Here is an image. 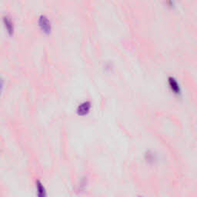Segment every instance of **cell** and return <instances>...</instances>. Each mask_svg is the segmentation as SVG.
<instances>
[{"label": "cell", "instance_id": "52a82bcc", "mask_svg": "<svg viewBox=\"0 0 197 197\" xmlns=\"http://www.w3.org/2000/svg\"><path fill=\"white\" fill-rule=\"evenodd\" d=\"M146 157H147V160L149 161V162H153V160H155V157H154L153 153L150 152H148L147 154H146Z\"/></svg>", "mask_w": 197, "mask_h": 197}, {"label": "cell", "instance_id": "8992f818", "mask_svg": "<svg viewBox=\"0 0 197 197\" xmlns=\"http://www.w3.org/2000/svg\"><path fill=\"white\" fill-rule=\"evenodd\" d=\"M86 186H87V180L86 178H83V180L80 181L79 184L78 185V186H77V192H78L79 193H83V192H84V190H86Z\"/></svg>", "mask_w": 197, "mask_h": 197}, {"label": "cell", "instance_id": "5b68a950", "mask_svg": "<svg viewBox=\"0 0 197 197\" xmlns=\"http://www.w3.org/2000/svg\"><path fill=\"white\" fill-rule=\"evenodd\" d=\"M168 83L170 85V89L174 92L175 94H180L181 93V89H180V84L178 83L177 80L174 77L170 76L168 78Z\"/></svg>", "mask_w": 197, "mask_h": 197}, {"label": "cell", "instance_id": "3957f363", "mask_svg": "<svg viewBox=\"0 0 197 197\" xmlns=\"http://www.w3.org/2000/svg\"><path fill=\"white\" fill-rule=\"evenodd\" d=\"M36 190L37 197H47L46 189L39 180L36 181Z\"/></svg>", "mask_w": 197, "mask_h": 197}, {"label": "cell", "instance_id": "ba28073f", "mask_svg": "<svg viewBox=\"0 0 197 197\" xmlns=\"http://www.w3.org/2000/svg\"><path fill=\"white\" fill-rule=\"evenodd\" d=\"M3 86H4V79L2 76H0V94H1L2 91Z\"/></svg>", "mask_w": 197, "mask_h": 197}, {"label": "cell", "instance_id": "277c9868", "mask_svg": "<svg viewBox=\"0 0 197 197\" xmlns=\"http://www.w3.org/2000/svg\"><path fill=\"white\" fill-rule=\"evenodd\" d=\"M3 23L5 25V27H6L7 32L10 35H12L14 32V23L12 21V19L8 15L3 16Z\"/></svg>", "mask_w": 197, "mask_h": 197}, {"label": "cell", "instance_id": "6da1fadb", "mask_svg": "<svg viewBox=\"0 0 197 197\" xmlns=\"http://www.w3.org/2000/svg\"><path fill=\"white\" fill-rule=\"evenodd\" d=\"M39 25L40 26L41 29L44 32H51L52 30V25H51L50 20L49 18L45 15H41L39 18Z\"/></svg>", "mask_w": 197, "mask_h": 197}, {"label": "cell", "instance_id": "7a4b0ae2", "mask_svg": "<svg viewBox=\"0 0 197 197\" xmlns=\"http://www.w3.org/2000/svg\"><path fill=\"white\" fill-rule=\"evenodd\" d=\"M91 102L86 100V101L83 102L78 106L76 109V112L79 116H85L87 113H89L90 109H91Z\"/></svg>", "mask_w": 197, "mask_h": 197}, {"label": "cell", "instance_id": "9c48e42d", "mask_svg": "<svg viewBox=\"0 0 197 197\" xmlns=\"http://www.w3.org/2000/svg\"><path fill=\"white\" fill-rule=\"evenodd\" d=\"M136 197H143V196H136Z\"/></svg>", "mask_w": 197, "mask_h": 197}]
</instances>
